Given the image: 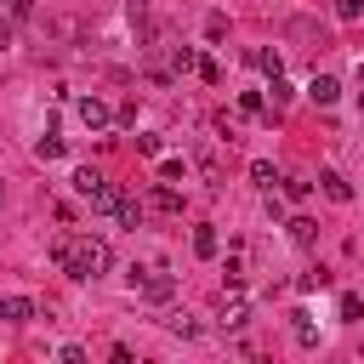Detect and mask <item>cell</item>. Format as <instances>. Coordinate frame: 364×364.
<instances>
[{
  "label": "cell",
  "instance_id": "cell-1",
  "mask_svg": "<svg viewBox=\"0 0 364 364\" xmlns=\"http://www.w3.org/2000/svg\"><path fill=\"white\" fill-rule=\"evenodd\" d=\"M57 267L85 284V279H102V273L114 267V250H108V239H97V233H80V239L68 233V256H63Z\"/></svg>",
  "mask_w": 364,
  "mask_h": 364
},
{
  "label": "cell",
  "instance_id": "cell-2",
  "mask_svg": "<svg viewBox=\"0 0 364 364\" xmlns=\"http://www.w3.org/2000/svg\"><path fill=\"white\" fill-rule=\"evenodd\" d=\"M74 188H80V199H85L97 216H114V210H119V193H125L119 182H108V176H102V171H91V165H85V171H74Z\"/></svg>",
  "mask_w": 364,
  "mask_h": 364
},
{
  "label": "cell",
  "instance_id": "cell-3",
  "mask_svg": "<svg viewBox=\"0 0 364 364\" xmlns=\"http://www.w3.org/2000/svg\"><path fill=\"white\" fill-rule=\"evenodd\" d=\"M216 324H222V330H245V324H250V296H245L239 284H228V290H222V307H216Z\"/></svg>",
  "mask_w": 364,
  "mask_h": 364
},
{
  "label": "cell",
  "instance_id": "cell-4",
  "mask_svg": "<svg viewBox=\"0 0 364 364\" xmlns=\"http://www.w3.org/2000/svg\"><path fill=\"white\" fill-rule=\"evenodd\" d=\"M74 114H80V119H85V125H91V131H102V125H108V119H114V114H108V102H102V97H97V91H91V97H80V102H74Z\"/></svg>",
  "mask_w": 364,
  "mask_h": 364
},
{
  "label": "cell",
  "instance_id": "cell-5",
  "mask_svg": "<svg viewBox=\"0 0 364 364\" xmlns=\"http://www.w3.org/2000/svg\"><path fill=\"white\" fill-rule=\"evenodd\" d=\"M318 188H324V199H336V205L353 199V182H347L341 171H318Z\"/></svg>",
  "mask_w": 364,
  "mask_h": 364
},
{
  "label": "cell",
  "instance_id": "cell-6",
  "mask_svg": "<svg viewBox=\"0 0 364 364\" xmlns=\"http://www.w3.org/2000/svg\"><path fill=\"white\" fill-rule=\"evenodd\" d=\"M0 318H17V324H28V318H40V307H34L28 296H0Z\"/></svg>",
  "mask_w": 364,
  "mask_h": 364
},
{
  "label": "cell",
  "instance_id": "cell-7",
  "mask_svg": "<svg viewBox=\"0 0 364 364\" xmlns=\"http://www.w3.org/2000/svg\"><path fill=\"white\" fill-rule=\"evenodd\" d=\"M307 97H313V102H318V108H330V102H336V97H341V85H336V80H330V74H313V80H307Z\"/></svg>",
  "mask_w": 364,
  "mask_h": 364
},
{
  "label": "cell",
  "instance_id": "cell-8",
  "mask_svg": "<svg viewBox=\"0 0 364 364\" xmlns=\"http://www.w3.org/2000/svg\"><path fill=\"white\" fill-rule=\"evenodd\" d=\"M148 205H154V210H165V216H176V210H182V193H176L165 176H159V188L148 193Z\"/></svg>",
  "mask_w": 364,
  "mask_h": 364
},
{
  "label": "cell",
  "instance_id": "cell-9",
  "mask_svg": "<svg viewBox=\"0 0 364 364\" xmlns=\"http://www.w3.org/2000/svg\"><path fill=\"white\" fill-rule=\"evenodd\" d=\"M216 250H222V233H216L210 222H199V228H193V256H216Z\"/></svg>",
  "mask_w": 364,
  "mask_h": 364
},
{
  "label": "cell",
  "instance_id": "cell-10",
  "mask_svg": "<svg viewBox=\"0 0 364 364\" xmlns=\"http://www.w3.org/2000/svg\"><path fill=\"white\" fill-rule=\"evenodd\" d=\"M171 290H176L171 273H148V279H142V296H148V301H171Z\"/></svg>",
  "mask_w": 364,
  "mask_h": 364
},
{
  "label": "cell",
  "instance_id": "cell-11",
  "mask_svg": "<svg viewBox=\"0 0 364 364\" xmlns=\"http://www.w3.org/2000/svg\"><path fill=\"white\" fill-rule=\"evenodd\" d=\"M250 182H256L262 193H273V188H279V171H273L267 159H250Z\"/></svg>",
  "mask_w": 364,
  "mask_h": 364
},
{
  "label": "cell",
  "instance_id": "cell-12",
  "mask_svg": "<svg viewBox=\"0 0 364 364\" xmlns=\"http://www.w3.org/2000/svg\"><path fill=\"white\" fill-rule=\"evenodd\" d=\"M284 228H290V239H296V245H313V239H318V222H313V216H290Z\"/></svg>",
  "mask_w": 364,
  "mask_h": 364
},
{
  "label": "cell",
  "instance_id": "cell-13",
  "mask_svg": "<svg viewBox=\"0 0 364 364\" xmlns=\"http://www.w3.org/2000/svg\"><path fill=\"white\" fill-rule=\"evenodd\" d=\"M165 330H171V336H199L193 313H182V307H176V313H165Z\"/></svg>",
  "mask_w": 364,
  "mask_h": 364
},
{
  "label": "cell",
  "instance_id": "cell-14",
  "mask_svg": "<svg viewBox=\"0 0 364 364\" xmlns=\"http://www.w3.org/2000/svg\"><path fill=\"white\" fill-rule=\"evenodd\" d=\"M290 318H296V324H290V330H296V347H318V330H313V318H307V313H290Z\"/></svg>",
  "mask_w": 364,
  "mask_h": 364
},
{
  "label": "cell",
  "instance_id": "cell-15",
  "mask_svg": "<svg viewBox=\"0 0 364 364\" xmlns=\"http://www.w3.org/2000/svg\"><path fill=\"white\" fill-rule=\"evenodd\" d=\"M114 216H119V228H136V222H142V205H136L131 193H119V210H114Z\"/></svg>",
  "mask_w": 364,
  "mask_h": 364
},
{
  "label": "cell",
  "instance_id": "cell-16",
  "mask_svg": "<svg viewBox=\"0 0 364 364\" xmlns=\"http://www.w3.org/2000/svg\"><path fill=\"white\" fill-rule=\"evenodd\" d=\"M199 57H193V46H171V74H188Z\"/></svg>",
  "mask_w": 364,
  "mask_h": 364
},
{
  "label": "cell",
  "instance_id": "cell-17",
  "mask_svg": "<svg viewBox=\"0 0 364 364\" xmlns=\"http://www.w3.org/2000/svg\"><path fill=\"white\" fill-rule=\"evenodd\" d=\"M239 114L262 119V114H267V97H262V91H245V97H239Z\"/></svg>",
  "mask_w": 364,
  "mask_h": 364
},
{
  "label": "cell",
  "instance_id": "cell-18",
  "mask_svg": "<svg viewBox=\"0 0 364 364\" xmlns=\"http://www.w3.org/2000/svg\"><path fill=\"white\" fill-rule=\"evenodd\" d=\"M250 63H256V68H262V74H267V80H273V74H279V51H250Z\"/></svg>",
  "mask_w": 364,
  "mask_h": 364
},
{
  "label": "cell",
  "instance_id": "cell-19",
  "mask_svg": "<svg viewBox=\"0 0 364 364\" xmlns=\"http://www.w3.org/2000/svg\"><path fill=\"white\" fill-rule=\"evenodd\" d=\"M336 17H341V23H358V17H364V0H336Z\"/></svg>",
  "mask_w": 364,
  "mask_h": 364
},
{
  "label": "cell",
  "instance_id": "cell-20",
  "mask_svg": "<svg viewBox=\"0 0 364 364\" xmlns=\"http://www.w3.org/2000/svg\"><path fill=\"white\" fill-rule=\"evenodd\" d=\"M222 34H228V17L210 11V17H205V40H222Z\"/></svg>",
  "mask_w": 364,
  "mask_h": 364
},
{
  "label": "cell",
  "instance_id": "cell-21",
  "mask_svg": "<svg viewBox=\"0 0 364 364\" xmlns=\"http://www.w3.org/2000/svg\"><path fill=\"white\" fill-rule=\"evenodd\" d=\"M193 74H199V80H205V85H216V80H222V68H216V63H210V57H199V63H193Z\"/></svg>",
  "mask_w": 364,
  "mask_h": 364
},
{
  "label": "cell",
  "instance_id": "cell-22",
  "mask_svg": "<svg viewBox=\"0 0 364 364\" xmlns=\"http://www.w3.org/2000/svg\"><path fill=\"white\" fill-rule=\"evenodd\" d=\"M267 91H273V114H279V108L290 102V85H284V74H273V85H267Z\"/></svg>",
  "mask_w": 364,
  "mask_h": 364
},
{
  "label": "cell",
  "instance_id": "cell-23",
  "mask_svg": "<svg viewBox=\"0 0 364 364\" xmlns=\"http://www.w3.org/2000/svg\"><path fill=\"white\" fill-rule=\"evenodd\" d=\"M34 154H40V159H63V142H57V136H40Z\"/></svg>",
  "mask_w": 364,
  "mask_h": 364
},
{
  "label": "cell",
  "instance_id": "cell-24",
  "mask_svg": "<svg viewBox=\"0 0 364 364\" xmlns=\"http://www.w3.org/2000/svg\"><path fill=\"white\" fill-rule=\"evenodd\" d=\"M279 188H284L290 199H307V188H313V182H301V176H279Z\"/></svg>",
  "mask_w": 364,
  "mask_h": 364
},
{
  "label": "cell",
  "instance_id": "cell-25",
  "mask_svg": "<svg viewBox=\"0 0 364 364\" xmlns=\"http://www.w3.org/2000/svg\"><path fill=\"white\" fill-rule=\"evenodd\" d=\"M159 176L165 182H182V159H159Z\"/></svg>",
  "mask_w": 364,
  "mask_h": 364
},
{
  "label": "cell",
  "instance_id": "cell-26",
  "mask_svg": "<svg viewBox=\"0 0 364 364\" xmlns=\"http://www.w3.org/2000/svg\"><path fill=\"white\" fill-rule=\"evenodd\" d=\"M341 318H364V301L358 296H341Z\"/></svg>",
  "mask_w": 364,
  "mask_h": 364
},
{
  "label": "cell",
  "instance_id": "cell-27",
  "mask_svg": "<svg viewBox=\"0 0 364 364\" xmlns=\"http://www.w3.org/2000/svg\"><path fill=\"white\" fill-rule=\"evenodd\" d=\"M108 358H114V364H136V353H131L125 341H114V347H108Z\"/></svg>",
  "mask_w": 364,
  "mask_h": 364
},
{
  "label": "cell",
  "instance_id": "cell-28",
  "mask_svg": "<svg viewBox=\"0 0 364 364\" xmlns=\"http://www.w3.org/2000/svg\"><path fill=\"white\" fill-rule=\"evenodd\" d=\"M6 6H11V17H28L34 11V0H6Z\"/></svg>",
  "mask_w": 364,
  "mask_h": 364
},
{
  "label": "cell",
  "instance_id": "cell-29",
  "mask_svg": "<svg viewBox=\"0 0 364 364\" xmlns=\"http://www.w3.org/2000/svg\"><path fill=\"white\" fill-rule=\"evenodd\" d=\"M358 108H364V85H358Z\"/></svg>",
  "mask_w": 364,
  "mask_h": 364
}]
</instances>
